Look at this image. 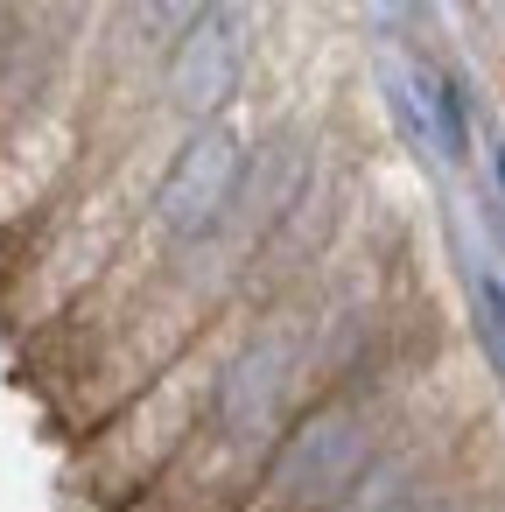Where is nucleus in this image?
I'll use <instances>...</instances> for the list:
<instances>
[{"mask_svg":"<svg viewBox=\"0 0 505 512\" xmlns=\"http://www.w3.org/2000/svg\"><path fill=\"white\" fill-rule=\"evenodd\" d=\"M491 176H498V197H505V148L491 155Z\"/></svg>","mask_w":505,"mask_h":512,"instance_id":"7","label":"nucleus"},{"mask_svg":"<svg viewBox=\"0 0 505 512\" xmlns=\"http://www.w3.org/2000/svg\"><path fill=\"white\" fill-rule=\"evenodd\" d=\"M407 512H498V505H491L477 484H463V477L449 470V477H442V484H428V491H421Z\"/></svg>","mask_w":505,"mask_h":512,"instance_id":"6","label":"nucleus"},{"mask_svg":"<svg viewBox=\"0 0 505 512\" xmlns=\"http://www.w3.org/2000/svg\"><path fill=\"white\" fill-rule=\"evenodd\" d=\"M428 120H435V134H442V155L463 162V155H470V120H463V99H456L449 78H428Z\"/></svg>","mask_w":505,"mask_h":512,"instance_id":"5","label":"nucleus"},{"mask_svg":"<svg viewBox=\"0 0 505 512\" xmlns=\"http://www.w3.org/2000/svg\"><path fill=\"white\" fill-rule=\"evenodd\" d=\"M225 323H232V316H225ZM225 323H218L197 351H183L155 386H141L127 407H113L92 435H78V484H85L99 505L127 512V505L204 435L211 386H218V358H225Z\"/></svg>","mask_w":505,"mask_h":512,"instance_id":"2","label":"nucleus"},{"mask_svg":"<svg viewBox=\"0 0 505 512\" xmlns=\"http://www.w3.org/2000/svg\"><path fill=\"white\" fill-rule=\"evenodd\" d=\"M470 309H477V344H484L491 372L505 379V274L477 267V274H470Z\"/></svg>","mask_w":505,"mask_h":512,"instance_id":"4","label":"nucleus"},{"mask_svg":"<svg viewBox=\"0 0 505 512\" xmlns=\"http://www.w3.org/2000/svg\"><path fill=\"white\" fill-rule=\"evenodd\" d=\"M155 120L127 148L92 155V169L71 183V197L8 253V274H0V323L15 337H36V330L50 337L120 267V253L134 246V232L148 218V197H155V176L169 162V141L183 134V127H169L155 141Z\"/></svg>","mask_w":505,"mask_h":512,"instance_id":"1","label":"nucleus"},{"mask_svg":"<svg viewBox=\"0 0 505 512\" xmlns=\"http://www.w3.org/2000/svg\"><path fill=\"white\" fill-rule=\"evenodd\" d=\"M246 71H253V15L239 0H211L155 64V113L169 127H211L239 99Z\"/></svg>","mask_w":505,"mask_h":512,"instance_id":"3","label":"nucleus"}]
</instances>
